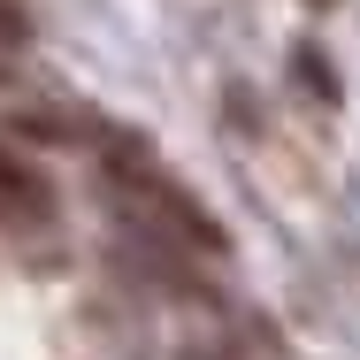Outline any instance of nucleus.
Segmentation results:
<instances>
[{
    "instance_id": "1",
    "label": "nucleus",
    "mask_w": 360,
    "mask_h": 360,
    "mask_svg": "<svg viewBox=\"0 0 360 360\" xmlns=\"http://www.w3.org/2000/svg\"><path fill=\"white\" fill-rule=\"evenodd\" d=\"M54 222V184L15 153V146H0V230H15V238H39Z\"/></svg>"
},
{
    "instance_id": "2",
    "label": "nucleus",
    "mask_w": 360,
    "mask_h": 360,
    "mask_svg": "<svg viewBox=\"0 0 360 360\" xmlns=\"http://www.w3.org/2000/svg\"><path fill=\"white\" fill-rule=\"evenodd\" d=\"M299 77H307V84H314L322 100H338V77L322 70V54H314V46H299Z\"/></svg>"
},
{
    "instance_id": "3",
    "label": "nucleus",
    "mask_w": 360,
    "mask_h": 360,
    "mask_svg": "<svg viewBox=\"0 0 360 360\" xmlns=\"http://www.w3.org/2000/svg\"><path fill=\"white\" fill-rule=\"evenodd\" d=\"M314 8H338V0H314Z\"/></svg>"
}]
</instances>
